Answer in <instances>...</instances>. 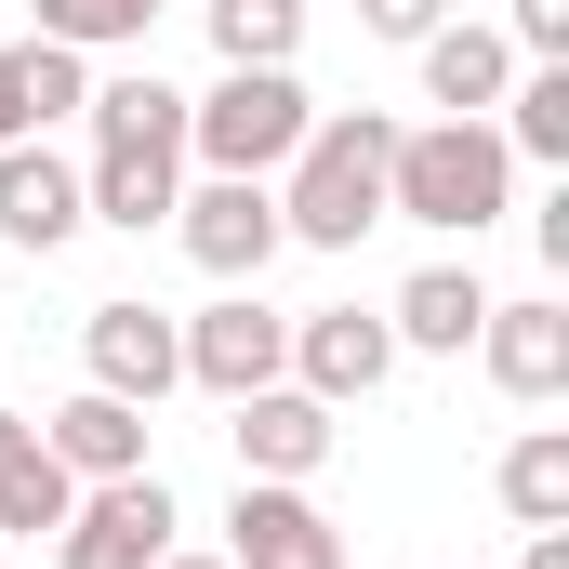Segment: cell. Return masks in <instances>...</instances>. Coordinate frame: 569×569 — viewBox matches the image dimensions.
<instances>
[{
  "mask_svg": "<svg viewBox=\"0 0 569 569\" xmlns=\"http://www.w3.org/2000/svg\"><path fill=\"white\" fill-rule=\"evenodd\" d=\"M80 371L107 385V398H133V411H159L172 385H186V331L146 305V291H107L93 318H80Z\"/></svg>",
  "mask_w": 569,
  "mask_h": 569,
  "instance_id": "7",
  "label": "cell"
},
{
  "mask_svg": "<svg viewBox=\"0 0 569 569\" xmlns=\"http://www.w3.org/2000/svg\"><path fill=\"white\" fill-rule=\"evenodd\" d=\"M80 120H93V146H133V133H186V93H172L159 67H133V80H93V93H80Z\"/></svg>",
  "mask_w": 569,
  "mask_h": 569,
  "instance_id": "19",
  "label": "cell"
},
{
  "mask_svg": "<svg viewBox=\"0 0 569 569\" xmlns=\"http://www.w3.org/2000/svg\"><path fill=\"white\" fill-rule=\"evenodd\" d=\"M40 13V40H67V53H133L146 27H159V0H27Z\"/></svg>",
  "mask_w": 569,
  "mask_h": 569,
  "instance_id": "22",
  "label": "cell"
},
{
  "mask_svg": "<svg viewBox=\"0 0 569 569\" xmlns=\"http://www.w3.org/2000/svg\"><path fill=\"white\" fill-rule=\"evenodd\" d=\"M40 133V120H27V40H13V53H0V146H27Z\"/></svg>",
  "mask_w": 569,
  "mask_h": 569,
  "instance_id": "26",
  "label": "cell"
},
{
  "mask_svg": "<svg viewBox=\"0 0 569 569\" xmlns=\"http://www.w3.org/2000/svg\"><path fill=\"white\" fill-rule=\"evenodd\" d=\"M80 93H93V53H67V40H27V120L53 133V120H80Z\"/></svg>",
  "mask_w": 569,
  "mask_h": 569,
  "instance_id": "23",
  "label": "cell"
},
{
  "mask_svg": "<svg viewBox=\"0 0 569 569\" xmlns=\"http://www.w3.org/2000/svg\"><path fill=\"white\" fill-rule=\"evenodd\" d=\"M172 543H186V517H172V477L146 463V477H93V490L67 503L53 569H159Z\"/></svg>",
  "mask_w": 569,
  "mask_h": 569,
  "instance_id": "4",
  "label": "cell"
},
{
  "mask_svg": "<svg viewBox=\"0 0 569 569\" xmlns=\"http://www.w3.org/2000/svg\"><path fill=\"white\" fill-rule=\"evenodd\" d=\"M172 239H186L199 279H226V291H252L291 252V239H279V186H252V172H199V186L172 199Z\"/></svg>",
  "mask_w": 569,
  "mask_h": 569,
  "instance_id": "5",
  "label": "cell"
},
{
  "mask_svg": "<svg viewBox=\"0 0 569 569\" xmlns=\"http://www.w3.org/2000/svg\"><path fill=\"white\" fill-rule=\"evenodd\" d=\"M159 569H226V557H199V543H172V557H159Z\"/></svg>",
  "mask_w": 569,
  "mask_h": 569,
  "instance_id": "28",
  "label": "cell"
},
{
  "mask_svg": "<svg viewBox=\"0 0 569 569\" xmlns=\"http://www.w3.org/2000/svg\"><path fill=\"white\" fill-rule=\"evenodd\" d=\"M490 490H503V517H517V530H569V425H530L517 450H503V477H490Z\"/></svg>",
  "mask_w": 569,
  "mask_h": 569,
  "instance_id": "18",
  "label": "cell"
},
{
  "mask_svg": "<svg viewBox=\"0 0 569 569\" xmlns=\"http://www.w3.org/2000/svg\"><path fill=\"white\" fill-rule=\"evenodd\" d=\"M385 146H398L385 107H318L305 146L279 159V239H305V252H358V239L385 226Z\"/></svg>",
  "mask_w": 569,
  "mask_h": 569,
  "instance_id": "1",
  "label": "cell"
},
{
  "mask_svg": "<svg viewBox=\"0 0 569 569\" xmlns=\"http://www.w3.org/2000/svg\"><path fill=\"white\" fill-rule=\"evenodd\" d=\"M490 133L517 146V159H569V67H517L503 80V120Z\"/></svg>",
  "mask_w": 569,
  "mask_h": 569,
  "instance_id": "20",
  "label": "cell"
},
{
  "mask_svg": "<svg viewBox=\"0 0 569 569\" xmlns=\"http://www.w3.org/2000/svg\"><path fill=\"white\" fill-rule=\"evenodd\" d=\"M477 371H490L517 411L569 398V305H557V291H530V305H503V291H490V318H477Z\"/></svg>",
  "mask_w": 569,
  "mask_h": 569,
  "instance_id": "10",
  "label": "cell"
},
{
  "mask_svg": "<svg viewBox=\"0 0 569 569\" xmlns=\"http://www.w3.org/2000/svg\"><path fill=\"white\" fill-rule=\"evenodd\" d=\"M517 212V146L490 120H425V133L385 146V226H437V239H490Z\"/></svg>",
  "mask_w": 569,
  "mask_h": 569,
  "instance_id": "2",
  "label": "cell"
},
{
  "mask_svg": "<svg viewBox=\"0 0 569 569\" xmlns=\"http://www.w3.org/2000/svg\"><path fill=\"white\" fill-rule=\"evenodd\" d=\"M477 318H490V279H477V266H411L398 305H385L398 358H463V345H477Z\"/></svg>",
  "mask_w": 569,
  "mask_h": 569,
  "instance_id": "16",
  "label": "cell"
},
{
  "mask_svg": "<svg viewBox=\"0 0 569 569\" xmlns=\"http://www.w3.org/2000/svg\"><path fill=\"white\" fill-rule=\"evenodd\" d=\"M93 212H80V159H53V146H0V239L13 252H67Z\"/></svg>",
  "mask_w": 569,
  "mask_h": 569,
  "instance_id": "13",
  "label": "cell"
},
{
  "mask_svg": "<svg viewBox=\"0 0 569 569\" xmlns=\"http://www.w3.org/2000/svg\"><path fill=\"white\" fill-rule=\"evenodd\" d=\"M67 503H80V477L40 450V411H0V530H13V543H53Z\"/></svg>",
  "mask_w": 569,
  "mask_h": 569,
  "instance_id": "17",
  "label": "cell"
},
{
  "mask_svg": "<svg viewBox=\"0 0 569 569\" xmlns=\"http://www.w3.org/2000/svg\"><path fill=\"white\" fill-rule=\"evenodd\" d=\"M172 199H186V133H133V146H93L80 159V212L120 226V239L172 226Z\"/></svg>",
  "mask_w": 569,
  "mask_h": 569,
  "instance_id": "11",
  "label": "cell"
},
{
  "mask_svg": "<svg viewBox=\"0 0 569 569\" xmlns=\"http://www.w3.org/2000/svg\"><path fill=\"white\" fill-rule=\"evenodd\" d=\"M40 450L93 490V477H146V411L133 398H107V385H80L67 411H40Z\"/></svg>",
  "mask_w": 569,
  "mask_h": 569,
  "instance_id": "15",
  "label": "cell"
},
{
  "mask_svg": "<svg viewBox=\"0 0 569 569\" xmlns=\"http://www.w3.org/2000/svg\"><path fill=\"white\" fill-rule=\"evenodd\" d=\"M517 569H569V530H530V557Z\"/></svg>",
  "mask_w": 569,
  "mask_h": 569,
  "instance_id": "27",
  "label": "cell"
},
{
  "mask_svg": "<svg viewBox=\"0 0 569 569\" xmlns=\"http://www.w3.org/2000/svg\"><path fill=\"white\" fill-rule=\"evenodd\" d=\"M212 53L226 67H291L305 53V0H212Z\"/></svg>",
  "mask_w": 569,
  "mask_h": 569,
  "instance_id": "21",
  "label": "cell"
},
{
  "mask_svg": "<svg viewBox=\"0 0 569 569\" xmlns=\"http://www.w3.org/2000/svg\"><path fill=\"white\" fill-rule=\"evenodd\" d=\"M172 331H186V385H199V398H252V385L291 371V318L266 305V279H252V291H212V305L172 318Z\"/></svg>",
  "mask_w": 569,
  "mask_h": 569,
  "instance_id": "6",
  "label": "cell"
},
{
  "mask_svg": "<svg viewBox=\"0 0 569 569\" xmlns=\"http://www.w3.org/2000/svg\"><path fill=\"white\" fill-rule=\"evenodd\" d=\"M503 40L530 67H569V0H503Z\"/></svg>",
  "mask_w": 569,
  "mask_h": 569,
  "instance_id": "24",
  "label": "cell"
},
{
  "mask_svg": "<svg viewBox=\"0 0 569 569\" xmlns=\"http://www.w3.org/2000/svg\"><path fill=\"white\" fill-rule=\"evenodd\" d=\"M226 411H239V477H291V490H305V477H318V463H331V437H345V411H331V398H305V385H252V398H226Z\"/></svg>",
  "mask_w": 569,
  "mask_h": 569,
  "instance_id": "9",
  "label": "cell"
},
{
  "mask_svg": "<svg viewBox=\"0 0 569 569\" xmlns=\"http://www.w3.org/2000/svg\"><path fill=\"white\" fill-rule=\"evenodd\" d=\"M212 557H226V569H345V530L318 517V490H291V477H239Z\"/></svg>",
  "mask_w": 569,
  "mask_h": 569,
  "instance_id": "8",
  "label": "cell"
},
{
  "mask_svg": "<svg viewBox=\"0 0 569 569\" xmlns=\"http://www.w3.org/2000/svg\"><path fill=\"white\" fill-rule=\"evenodd\" d=\"M305 120H318V93H305L291 67H226L212 93H186V159H199V172L279 186V159L305 146Z\"/></svg>",
  "mask_w": 569,
  "mask_h": 569,
  "instance_id": "3",
  "label": "cell"
},
{
  "mask_svg": "<svg viewBox=\"0 0 569 569\" xmlns=\"http://www.w3.org/2000/svg\"><path fill=\"white\" fill-rule=\"evenodd\" d=\"M385 371H398V331H385V318H358V305L291 318V385H305V398L358 411V398H385Z\"/></svg>",
  "mask_w": 569,
  "mask_h": 569,
  "instance_id": "12",
  "label": "cell"
},
{
  "mask_svg": "<svg viewBox=\"0 0 569 569\" xmlns=\"http://www.w3.org/2000/svg\"><path fill=\"white\" fill-rule=\"evenodd\" d=\"M358 27H371V40H398V53H411V40H425V27H450V0H358Z\"/></svg>",
  "mask_w": 569,
  "mask_h": 569,
  "instance_id": "25",
  "label": "cell"
},
{
  "mask_svg": "<svg viewBox=\"0 0 569 569\" xmlns=\"http://www.w3.org/2000/svg\"><path fill=\"white\" fill-rule=\"evenodd\" d=\"M411 53H425V107H437V120H490V107H503V80L530 67L503 27H463V13H450V27H425Z\"/></svg>",
  "mask_w": 569,
  "mask_h": 569,
  "instance_id": "14",
  "label": "cell"
}]
</instances>
